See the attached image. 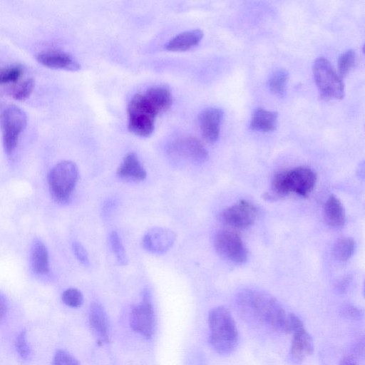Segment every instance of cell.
Returning <instances> with one entry per match:
<instances>
[{
    "instance_id": "6da1fadb",
    "label": "cell",
    "mask_w": 365,
    "mask_h": 365,
    "mask_svg": "<svg viewBox=\"0 0 365 365\" xmlns=\"http://www.w3.org/2000/svg\"><path fill=\"white\" fill-rule=\"evenodd\" d=\"M172 103L171 91L165 86H154L136 93L128 106L129 130L138 136H150L155 128L156 116L168 110Z\"/></svg>"
},
{
    "instance_id": "7a4b0ae2",
    "label": "cell",
    "mask_w": 365,
    "mask_h": 365,
    "mask_svg": "<svg viewBox=\"0 0 365 365\" xmlns=\"http://www.w3.org/2000/svg\"><path fill=\"white\" fill-rule=\"evenodd\" d=\"M237 305L252 322L279 332H291L292 313H287L272 296L259 291L245 290L237 296Z\"/></svg>"
},
{
    "instance_id": "3957f363",
    "label": "cell",
    "mask_w": 365,
    "mask_h": 365,
    "mask_svg": "<svg viewBox=\"0 0 365 365\" xmlns=\"http://www.w3.org/2000/svg\"><path fill=\"white\" fill-rule=\"evenodd\" d=\"M210 343L220 354H228L237 347L239 333L230 312L223 306L212 309L208 314Z\"/></svg>"
},
{
    "instance_id": "277c9868",
    "label": "cell",
    "mask_w": 365,
    "mask_h": 365,
    "mask_svg": "<svg viewBox=\"0 0 365 365\" xmlns=\"http://www.w3.org/2000/svg\"><path fill=\"white\" fill-rule=\"evenodd\" d=\"M317 175L310 168L298 167L274 174L272 179V191L275 195L283 196L289 192L307 197L314 189Z\"/></svg>"
},
{
    "instance_id": "5b68a950",
    "label": "cell",
    "mask_w": 365,
    "mask_h": 365,
    "mask_svg": "<svg viewBox=\"0 0 365 365\" xmlns=\"http://www.w3.org/2000/svg\"><path fill=\"white\" fill-rule=\"evenodd\" d=\"M78 177L76 165L69 160L56 164L48 175L50 194L58 203L68 202L75 189Z\"/></svg>"
},
{
    "instance_id": "8992f818",
    "label": "cell",
    "mask_w": 365,
    "mask_h": 365,
    "mask_svg": "<svg viewBox=\"0 0 365 365\" xmlns=\"http://www.w3.org/2000/svg\"><path fill=\"white\" fill-rule=\"evenodd\" d=\"M27 124L26 113L21 108L5 105L0 109V128L5 153L11 155L17 146L19 137Z\"/></svg>"
},
{
    "instance_id": "52a82bcc",
    "label": "cell",
    "mask_w": 365,
    "mask_h": 365,
    "mask_svg": "<svg viewBox=\"0 0 365 365\" xmlns=\"http://www.w3.org/2000/svg\"><path fill=\"white\" fill-rule=\"evenodd\" d=\"M313 76L320 95L326 99H341L344 96L342 78L325 58H318L313 64Z\"/></svg>"
},
{
    "instance_id": "ba28073f",
    "label": "cell",
    "mask_w": 365,
    "mask_h": 365,
    "mask_svg": "<svg viewBox=\"0 0 365 365\" xmlns=\"http://www.w3.org/2000/svg\"><path fill=\"white\" fill-rule=\"evenodd\" d=\"M214 247L222 257L236 264H242L247 259V250L236 231L223 229L219 230L214 237Z\"/></svg>"
},
{
    "instance_id": "9c48e42d",
    "label": "cell",
    "mask_w": 365,
    "mask_h": 365,
    "mask_svg": "<svg viewBox=\"0 0 365 365\" xmlns=\"http://www.w3.org/2000/svg\"><path fill=\"white\" fill-rule=\"evenodd\" d=\"M129 321L130 326L134 331L146 339L153 336L155 327V316L148 290L144 291L139 304L131 307Z\"/></svg>"
},
{
    "instance_id": "30bf717a",
    "label": "cell",
    "mask_w": 365,
    "mask_h": 365,
    "mask_svg": "<svg viewBox=\"0 0 365 365\" xmlns=\"http://www.w3.org/2000/svg\"><path fill=\"white\" fill-rule=\"evenodd\" d=\"M293 337L290 349L292 359L297 363L303 361L314 351L313 340L299 317L292 314Z\"/></svg>"
},
{
    "instance_id": "8fae6325",
    "label": "cell",
    "mask_w": 365,
    "mask_h": 365,
    "mask_svg": "<svg viewBox=\"0 0 365 365\" xmlns=\"http://www.w3.org/2000/svg\"><path fill=\"white\" fill-rule=\"evenodd\" d=\"M257 217V209L250 202L242 200L225 208L220 213V220L226 225L239 229L252 225Z\"/></svg>"
},
{
    "instance_id": "7c38bea8",
    "label": "cell",
    "mask_w": 365,
    "mask_h": 365,
    "mask_svg": "<svg viewBox=\"0 0 365 365\" xmlns=\"http://www.w3.org/2000/svg\"><path fill=\"white\" fill-rule=\"evenodd\" d=\"M169 152L175 157L198 163L208 158V153L202 142L190 135L175 139L169 147Z\"/></svg>"
},
{
    "instance_id": "4fadbf2b",
    "label": "cell",
    "mask_w": 365,
    "mask_h": 365,
    "mask_svg": "<svg viewBox=\"0 0 365 365\" xmlns=\"http://www.w3.org/2000/svg\"><path fill=\"white\" fill-rule=\"evenodd\" d=\"M175 233L166 227H154L148 230L143 237V247L150 252L163 254L173 245Z\"/></svg>"
},
{
    "instance_id": "5bb4252c",
    "label": "cell",
    "mask_w": 365,
    "mask_h": 365,
    "mask_svg": "<svg viewBox=\"0 0 365 365\" xmlns=\"http://www.w3.org/2000/svg\"><path fill=\"white\" fill-rule=\"evenodd\" d=\"M37 61L45 67L70 71H78L79 63L69 53L59 50H48L36 55Z\"/></svg>"
},
{
    "instance_id": "9a60e30c",
    "label": "cell",
    "mask_w": 365,
    "mask_h": 365,
    "mask_svg": "<svg viewBox=\"0 0 365 365\" xmlns=\"http://www.w3.org/2000/svg\"><path fill=\"white\" fill-rule=\"evenodd\" d=\"M222 115V110L218 108H208L200 113L198 117L200 128L207 141L214 143L217 140Z\"/></svg>"
},
{
    "instance_id": "2e32d148",
    "label": "cell",
    "mask_w": 365,
    "mask_h": 365,
    "mask_svg": "<svg viewBox=\"0 0 365 365\" xmlns=\"http://www.w3.org/2000/svg\"><path fill=\"white\" fill-rule=\"evenodd\" d=\"M88 322L91 331L101 343L109 341V321L106 312L98 302H93L88 311Z\"/></svg>"
},
{
    "instance_id": "e0dca14e",
    "label": "cell",
    "mask_w": 365,
    "mask_h": 365,
    "mask_svg": "<svg viewBox=\"0 0 365 365\" xmlns=\"http://www.w3.org/2000/svg\"><path fill=\"white\" fill-rule=\"evenodd\" d=\"M117 174L121 178L132 181H141L146 178V171L134 153H129L124 157Z\"/></svg>"
},
{
    "instance_id": "ac0fdd59",
    "label": "cell",
    "mask_w": 365,
    "mask_h": 365,
    "mask_svg": "<svg viewBox=\"0 0 365 365\" xmlns=\"http://www.w3.org/2000/svg\"><path fill=\"white\" fill-rule=\"evenodd\" d=\"M203 32L200 29L189 30L178 34L165 45L171 51H184L196 46L202 40Z\"/></svg>"
},
{
    "instance_id": "d6986e66",
    "label": "cell",
    "mask_w": 365,
    "mask_h": 365,
    "mask_svg": "<svg viewBox=\"0 0 365 365\" xmlns=\"http://www.w3.org/2000/svg\"><path fill=\"white\" fill-rule=\"evenodd\" d=\"M324 213L327 222L333 227H341L346 220V214L341 201L334 195L327 199Z\"/></svg>"
},
{
    "instance_id": "ffe728a7",
    "label": "cell",
    "mask_w": 365,
    "mask_h": 365,
    "mask_svg": "<svg viewBox=\"0 0 365 365\" xmlns=\"http://www.w3.org/2000/svg\"><path fill=\"white\" fill-rule=\"evenodd\" d=\"M31 263L33 271L38 274H46L49 271L48 252L41 240H35L31 252Z\"/></svg>"
},
{
    "instance_id": "44dd1931",
    "label": "cell",
    "mask_w": 365,
    "mask_h": 365,
    "mask_svg": "<svg viewBox=\"0 0 365 365\" xmlns=\"http://www.w3.org/2000/svg\"><path fill=\"white\" fill-rule=\"evenodd\" d=\"M277 112L259 108L255 110L251 120V128L256 130L268 132L274 130L277 123Z\"/></svg>"
},
{
    "instance_id": "7402d4cb",
    "label": "cell",
    "mask_w": 365,
    "mask_h": 365,
    "mask_svg": "<svg viewBox=\"0 0 365 365\" xmlns=\"http://www.w3.org/2000/svg\"><path fill=\"white\" fill-rule=\"evenodd\" d=\"M356 247L355 241L351 237H341L336 240L333 253L336 259L345 262L353 255Z\"/></svg>"
},
{
    "instance_id": "603a6c76",
    "label": "cell",
    "mask_w": 365,
    "mask_h": 365,
    "mask_svg": "<svg viewBox=\"0 0 365 365\" xmlns=\"http://www.w3.org/2000/svg\"><path fill=\"white\" fill-rule=\"evenodd\" d=\"M289 79L288 72L283 68L276 71L269 80L271 91L277 96H282L286 90Z\"/></svg>"
},
{
    "instance_id": "cb8c5ba5",
    "label": "cell",
    "mask_w": 365,
    "mask_h": 365,
    "mask_svg": "<svg viewBox=\"0 0 365 365\" xmlns=\"http://www.w3.org/2000/svg\"><path fill=\"white\" fill-rule=\"evenodd\" d=\"M109 242L118 263L120 265H126L128 264V257L120 236L117 232L113 231L110 232L109 235Z\"/></svg>"
},
{
    "instance_id": "d4e9b609",
    "label": "cell",
    "mask_w": 365,
    "mask_h": 365,
    "mask_svg": "<svg viewBox=\"0 0 365 365\" xmlns=\"http://www.w3.org/2000/svg\"><path fill=\"white\" fill-rule=\"evenodd\" d=\"M356 61V53L353 49H349L339 56L338 59V73L341 78L349 73L354 66Z\"/></svg>"
},
{
    "instance_id": "484cf974",
    "label": "cell",
    "mask_w": 365,
    "mask_h": 365,
    "mask_svg": "<svg viewBox=\"0 0 365 365\" xmlns=\"http://www.w3.org/2000/svg\"><path fill=\"white\" fill-rule=\"evenodd\" d=\"M35 86L33 78H27L20 83L11 91V97L19 101H24L29 98Z\"/></svg>"
},
{
    "instance_id": "4316f807",
    "label": "cell",
    "mask_w": 365,
    "mask_h": 365,
    "mask_svg": "<svg viewBox=\"0 0 365 365\" xmlns=\"http://www.w3.org/2000/svg\"><path fill=\"white\" fill-rule=\"evenodd\" d=\"M23 70L17 66H11L0 69V84L16 82L22 76Z\"/></svg>"
},
{
    "instance_id": "83f0119b",
    "label": "cell",
    "mask_w": 365,
    "mask_h": 365,
    "mask_svg": "<svg viewBox=\"0 0 365 365\" xmlns=\"http://www.w3.org/2000/svg\"><path fill=\"white\" fill-rule=\"evenodd\" d=\"M62 302L70 307H78L83 301L82 293L76 288L66 289L61 295Z\"/></svg>"
},
{
    "instance_id": "f1b7e54d",
    "label": "cell",
    "mask_w": 365,
    "mask_h": 365,
    "mask_svg": "<svg viewBox=\"0 0 365 365\" xmlns=\"http://www.w3.org/2000/svg\"><path fill=\"white\" fill-rule=\"evenodd\" d=\"M15 347L19 355L24 359H27L31 354V348L27 341L25 331H21L16 338Z\"/></svg>"
},
{
    "instance_id": "f546056e",
    "label": "cell",
    "mask_w": 365,
    "mask_h": 365,
    "mask_svg": "<svg viewBox=\"0 0 365 365\" xmlns=\"http://www.w3.org/2000/svg\"><path fill=\"white\" fill-rule=\"evenodd\" d=\"M53 365H80L78 360L67 351L58 350L53 359Z\"/></svg>"
},
{
    "instance_id": "4dcf8cb0",
    "label": "cell",
    "mask_w": 365,
    "mask_h": 365,
    "mask_svg": "<svg viewBox=\"0 0 365 365\" xmlns=\"http://www.w3.org/2000/svg\"><path fill=\"white\" fill-rule=\"evenodd\" d=\"M73 253L78 260L84 265L89 264L88 253L84 247L78 242H74L72 244Z\"/></svg>"
},
{
    "instance_id": "1f68e13d",
    "label": "cell",
    "mask_w": 365,
    "mask_h": 365,
    "mask_svg": "<svg viewBox=\"0 0 365 365\" xmlns=\"http://www.w3.org/2000/svg\"><path fill=\"white\" fill-rule=\"evenodd\" d=\"M342 314L346 318L351 319H360L362 317L361 310L351 305H346L343 307Z\"/></svg>"
},
{
    "instance_id": "d6a6232c",
    "label": "cell",
    "mask_w": 365,
    "mask_h": 365,
    "mask_svg": "<svg viewBox=\"0 0 365 365\" xmlns=\"http://www.w3.org/2000/svg\"><path fill=\"white\" fill-rule=\"evenodd\" d=\"M7 311V302L3 295L0 294V320H1Z\"/></svg>"
},
{
    "instance_id": "836d02e7",
    "label": "cell",
    "mask_w": 365,
    "mask_h": 365,
    "mask_svg": "<svg viewBox=\"0 0 365 365\" xmlns=\"http://www.w3.org/2000/svg\"><path fill=\"white\" fill-rule=\"evenodd\" d=\"M349 281L348 278L343 279L340 282H339L337 285V289L340 292H344L346 289L347 286L349 285Z\"/></svg>"
},
{
    "instance_id": "e575fe53",
    "label": "cell",
    "mask_w": 365,
    "mask_h": 365,
    "mask_svg": "<svg viewBox=\"0 0 365 365\" xmlns=\"http://www.w3.org/2000/svg\"><path fill=\"white\" fill-rule=\"evenodd\" d=\"M340 365H357L354 363V361L350 358H344L341 359L340 362Z\"/></svg>"
}]
</instances>
